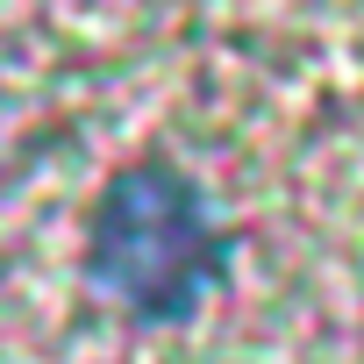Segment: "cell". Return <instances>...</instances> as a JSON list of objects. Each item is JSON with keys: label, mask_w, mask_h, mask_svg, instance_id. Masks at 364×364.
<instances>
[{"label": "cell", "mask_w": 364, "mask_h": 364, "mask_svg": "<svg viewBox=\"0 0 364 364\" xmlns=\"http://www.w3.org/2000/svg\"><path fill=\"white\" fill-rule=\"evenodd\" d=\"M86 272L136 321H186L229 272V236L178 164L143 157L107 178L86 222Z\"/></svg>", "instance_id": "1"}]
</instances>
